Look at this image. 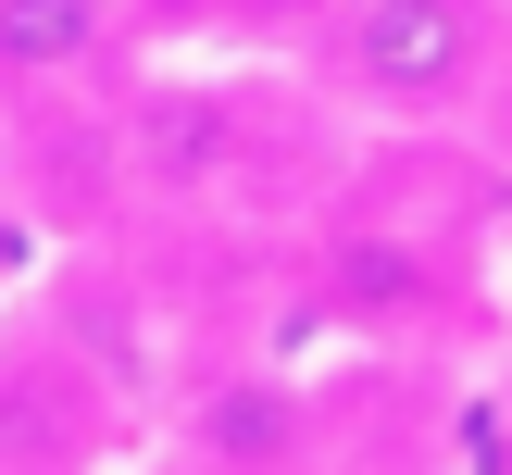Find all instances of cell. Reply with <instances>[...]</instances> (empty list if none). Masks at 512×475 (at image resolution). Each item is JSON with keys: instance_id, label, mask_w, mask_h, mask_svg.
<instances>
[{"instance_id": "cell-1", "label": "cell", "mask_w": 512, "mask_h": 475, "mask_svg": "<svg viewBox=\"0 0 512 475\" xmlns=\"http://www.w3.org/2000/svg\"><path fill=\"white\" fill-rule=\"evenodd\" d=\"M313 63H325L338 113L438 138V125H475V100H488L500 0H325Z\"/></svg>"}, {"instance_id": "cell-3", "label": "cell", "mask_w": 512, "mask_h": 475, "mask_svg": "<svg viewBox=\"0 0 512 475\" xmlns=\"http://www.w3.org/2000/svg\"><path fill=\"white\" fill-rule=\"evenodd\" d=\"M125 0H0V100H63L113 75Z\"/></svg>"}, {"instance_id": "cell-2", "label": "cell", "mask_w": 512, "mask_h": 475, "mask_svg": "<svg viewBox=\"0 0 512 475\" xmlns=\"http://www.w3.org/2000/svg\"><path fill=\"white\" fill-rule=\"evenodd\" d=\"M125 163H138V188H163V200L238 188L250 88H225V75H150V88H125Z\"/></svg>"}, {"instance_id": "cell-4", "label": "cell", "mask_w": 512, "mask_h": 475, "mask_svg": "<svg viewBox=\"0 0 512 475\" xmlns=\"http://www.w3.org/2000/svg\"><path fill=\"white\" fill-rule=\"evenodd\" d=\"M475 125L512 150V0H500V63H488V100H475Z\"/></svg>"}]
</instances>
